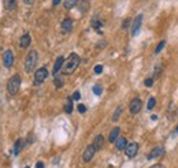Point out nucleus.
<instances>
[{
    "label": "nucleus",
    "mask_w": 178,
    "mask_h": 168,
    "mask_svg": "<svg viewBox=\"0 0 178 168\" xmlns=\"http://www.w3.org/2000/svg\"><path fill=\"white\" fill-rule=\"evenodd\" d=\"M79 60H81V59H79V56L77 55V53H71V55L65 60V63H63L62 72L65 75L73 74V72L77 70V67L79 66Z\"/></svg>",
    "instance_id": "nucleus-1"
},
{
    "label": "nucleus",
    "mask_w": 178,
    "mask_h": 168,
    "mask_svg": "<svg viewBox=\"0 0 178 168\" xmlns=\"http://www.w3.org/2000/svg\"><path fill=\"white\" fill-rule=\"evenodd\" d=\"M37 60H38V55L37 51H30L27 53L26 59H25V71L26 72H32L33 70L37 66Z\"/></svg>",
    "instance_id": "nucleus-2"
},
{
    "label": "nucleus",
    "mask_w": 178,
    "mask_h": 168,
    "mask_svg": "<svg viewBox=\"0 0 178 168\" xmlns=\"http://www.w3.org/2000/svg\"><path fill=\"white\" fill-rule=\"evenodd\" d=\"M19 88H21V77H19L18 74L12 75V77L10 78V81H8L7 83V90L10 94H12V96H15L16 93H18Z\"/></svg>",
    "instance_id": "nucleus-3"
},
{
    "label": "nucleus",
    "mask_w": 178,
    "mask_h": 168,
    "mask_svg": "<svg viewBox=\"0 0 178 168\" xmlns=\"http://www.w3.org/2000/svg\"><path fill=\"white\" fill-rule=\"evenodd\" d=\"M47 77H48V70H47L45 67H41V69H38L34 74V83L40 85V83H43L44 81L47 79Z\"/></svg>",
    "instance_id": "nucleus-4"
},
{
    "label": "nucleus",
    "mask_w": 178,
    "mask_h": 168,
    "mask_svg": "<svg viewBox=\"0 0 178 168\" xmlns=\"http://www.w3.org/2000/svg\"><path fill=\"white\" fill-rule=\"evenodd\" d=\"M137 152H138V143L137 142H130V143H127L126 145V148H125V153H126V156L127 157H134L137 154Z\"/></svg>",
    "instance_id": "nucleus-5"
},
{
    "label": "nucleus",
    "mask_w": 178,
    "mask_h": 168,
    "mask_svg": "<svg viewBox=\"0 0 178 168\" xmlns=\"http://www.w3.org/2000/svg\"><path fill=\"white\" fill-rule=\"evenodd\" d=\"M141 107H142V101L140 99H133L130 102V107H129V109H130V113L131 115H136V113H138L140 111H141Z\"/></svg>",
    "instance_id": "nucleus-6"
},
{
    "label": "nucleus",
    "mask_w": 178,
    "mask_h": 168,
    "mask_svg": "<svg viewBox=\"0 0 178 168\" xmlns=\"http://www.w3.org/2000/svg\"><path fill=\"white\" fill-rule=\"evenodd\" d=\"M95 153H96V149H95V146H93V145H89L86 149H85L84 154H82V160H84L85 163H89L90 160L93 159V156H95Z\"/></svg>",
    "instance_id": "nucleus-7"
},
{
    "label": "nucleus",
    "mask_w": 178,
    "mask_h": 168,
    "mask_svg": "<svg viewBox=\"0 0 178 168\" xmlns=\"http://www.w3.org/2000/svg\"><path fill=\"white\" fill-rule=\"evenodd\" d=\"M12 62H14L12 52H11L10 49H7L4 52V55H3V64H4L5 69H11V66H12Z\"/></svg>",
    "instance_id": "nucleus-8"
},
{
    "label": "nucleus",
    "mask_w": 178,
    "mask_h": 168,
    "mask_svg": "<svg viewBox=\"0 0 178 168\" xmlns=\"http://www.w3.org/2000/svg\"><path fill=\"white\" fill-rule=\"evenodd\" d=\"M163 153H164V148H163V146H156V148H153L152 150L149 152V154L147 156V159L148 160L158 159V157H160Z\"/></svg>",
    "instance_id": "nucleus-9"
},
{
    "label": "nucleus",
    "mask_w": 178,
    "mask_h": 168,
    "mask_svg": "<svg viewBox=\"0 0 178 168\" xmlns=\"http://www.w3.org/2000/svg\"><path fill=\"white\" fill-rule=\"evenodd\" d=\"M141 22H142V15L140 14V15H137L134 22H133V29H131V34H133V36H137V34H138V30H140V28H141Z\"/></svg>",
    "instance_id": "nucleus-10"
},
{
    "label": "nucleus",
    "mask_w": 178,
    "mask_h": 168,
    "mask_svg": "<svg viewBox=\"0 0 178 168\" xmlns=\"http://www.w3.org/2000/svg\"><path fill=\"white\" fill-rule=\"evenodd\" d=\"M75 6L78 7L81 14H85V12L89 11V3H88V0H77Z\"/></svg>",
    "instance_id": "nucleus-11"
},
{
    "label": "nucleus",
    "mask_w": 178,
    "mask_h": 168,
    "mask_svg": "<svg viewBox=\"0 0 178 168\" xmlns=\"http://www.w3.org/2000/svg\"><path fill=\"white\" fill-rule=\"evenodd\" d=\"M60 29H62L63 33H70L71 29H73V21L68 19V18H66L65 21L62 22V25H60Z\"/></svg>",
    "instance_id": "nucleus-12"
},
{
    "label": "nucleus",
    "mask_w": 178,
    "mask_h": 168,
    "mask_svg": "<svg viewBox=\"0 0 178 168\" xmlns=\"http://www.w3.org/2000/svg\"><path fill=\"white\" fill-rule=\"evenodd\" d=\"M30 42H32L30 34L29 33H25L23 36L21 37V40H19V47H21V48H27L30 45Z\"/></svg>",
    "instance_id": "nucleus-13"
},
{
    "label": "nucleus",
    "mask_w": 178,
    "mask_h": 168,
    "mask_svg": "<svg viewBox=\"0 0 178 168\" xmlns=\"http://www.w3.org/2000/svg\"><path fill=\"white\" fill-rule=\"evenodd\" d=\"M103 143H104V137L103 135H96V138H95V141H93L92 145L95 146L96 152H97V150H100V149L103 148Z\"/></svg>",
    "instance_id": "nucleus-14"
},
{
    "label": "nucleus",
    "mask_w": 178,
    "mask_h": 168,
    "mask_svg": "<svg viewBox=\"0 0 178 168\" xmlns=\"http://www.w3.org/2000/svg\"><path fill=\"white\" fill-rule=\"evenodd\" d=\"M115 145H117L118 150H122V149L126 148V145H127V141H126V138H123V137L117 138V141H115Z\"/></svg>",
    "instance_id": "nucleus-15"
},
{
    "label": "nucleus",
    "mask_w": 178,
    "mask_h": 168,
    "mask_svg": "<svg viewBox=\"0 0 178 168\" xmlns=\"http://www.w3.org/2000/svg\"><path fill=\"white\" fill-rule=\"evenodd\" d=\"M63 63H65V59H63V56H59V58L56 59V62H55V66H54V74H58V71H59V70H62Z\"/></svg>",
    "instance_id": "nucleus-16"
},
{
    "label": "nucleus",
    "mask_w": 178,
    "mask_h": 168,
    "mask_svg": "<svg viewBox=\"0 0 178 168\" xmlns=\"http://www.w3.org/2000/svg\"><path fill=\"white\" fill-rule=\"evenodd\" d=\"M119 131H120L119 127H115V129L111 130V134H110V137H108V141H110V142H115V141H117L118 135H119Z\"/></svg>",
    "instance_id": "nucleus-17"
},
{
    "label": "nucleus",
    "mask_w": 178,
    "mask_h": 168,
    "mask_svg": "<svg viewBox=\"0 0 178 168\" xmlns=\"http://www.w3.org/2000/svg\"><path fill=\"white\" fill-rule=\"evenodd\" d=\"M22 146H23V141H22V139H18V141L15 142V145H14V150H12L14 156H18L19 152H21V149H22Z\"/></svg>",
    "instance_id": "nucleus-18"
},
{
    "label": "nucleus",
    "mask_w": 178,
    "mask_h": 168,
    "mask_svg": "<svg viewBox=\"0 0 178 168\" xmlns=\"http://www.w3.org/2000/svg\"><path fill=\"white\" fill-rule=\"evenodd\" d=\"M65 112H66V113H71V112H73V99H71V97H68V99L66 100Z\"/></svg>",
    "instance_id": "nucleus-19"
},
{
    "label": "nucleus",
    "mask_w": 178,
    "mask_h": 168,
    "mask_svg": "<svg viewBox=\"0 0 178 168\" xmlns=\"http://www.w3.org/2000/svg\"><path fill=\"white\" fill-rule=\"evenodd\" d=\"M4 7L8 10V11L14 10L16 7V0H4Z\"/></svg>",
    "instance_id": "nucleus-20"
},
{
    "label": "nucleus",
    "mask_w": 178,
    "mask_h": 168,
    "mask_svg": "<svg viewBox=\"0 0 178 168\" xmlns=\"http://www.w3.org/2000/svg\"><path fill=\"white\" fill-rule=\"evenodd\" d=\"M75 4H77V0H65L63 6H65L66 10H70V8H73Z\"/></svg>",
    "instance_id": "nucleus-21"
},
{
    "label": "nucleus",
    "mask_w": 178,
    "mask_h": 168,
    "mask_svg": "<svg viewBox=\"0 0 178 168\" xmlns=\"http://www.w3.org/2000/svg\"><path fill=\"white\" fill-rule=\"evenodd\" d=\"M120 112H122V108H120V107H118L117 109H115L114 115H112V122H117V120H118V118H119V116H120Z\"/></svg>",
    "instance_id": "nucleus-22"
},
{
    "label": "nucleus",
    "mask_w": 178,
    "mask_h": 168,
    "mask_svg": "<svg viewBox=\"0 0 178 168\" xmlns=\"http://www.w3.org/2000/svg\"><path fill=\"white\" fill-rule=\"evenodd\" d=\"M155 104H156V100H155V97H151L149 100H148V104H147V108L148 109H153V107H155Z\"/></svg>",
    "instance_id": "nucleus-23"
},
{
    "label": "nucleus",
    "mask_w": 178,
    "mask_h": 168,
    "mask_svg": "<svg viewBox=\"0 0 178 168\" xmlns=\"http://www.w3.org/2000/svg\"><path fill=\"white\" fill-rule=\"evenodd\" d=\"M164 45H166V41H160V42H159V44H158V47H156V49H155V53H156V55H158V53L160 52L162 49H163V48H164Z\"/></svg>",
    "instance_id": "nucleus-24"
},
{
    "label": "nucleus",
    "mask_w": 178,
    "mask_h": 168,
    "mask_svg": "<svg viewBox=\"0 0 178 168\" xmlns=\"http://www.w3.org/2000/svg\"><path fill=\"white\" fill-rule=\"evenodd\" d=\"M54 82H55V86H56L58 89H60V88H62V86H63V83H65V82H63V79H62V78H55V81H54Z\"/></svg>",
    "instance_id": "nucleus-25"
},
{
    "label": "nucleus",
    "mask_w": 178,
    "mask_h": 168,
    "mask_svg": "<svg viewBox=\"0 0 178 168\" xmlns=\"http://www.w3.org/2000/svg\"><path fill=\"white\" fill-rule=\"evenodd\" d=\"M101 92H103V89H101V86H99V85L93 86V93H95L96 96H100V94H101Z\"/></svg>",
    "instance_id": "nucleus-26"
},
{
    "label": "nucleus",
    "mask_w": 178,
    "mask_h": 168,
    "mask_svg": "<svg viewBox=\"0 0 178 168\" xmlns=\"http://www.w3.org/2000/svg\"><path fill=\"white\" fill-rule=\"evenodd\" d=\"M144 85L148 86V88H149V86H152L153 85V79H152V78H147V79L144 81Z\"/></svg>",
    "instance_id": "nucleus-27"
},
{
    "label": "nucleus",
    "mask_w": 178,
    "mask_h": 168,
    "mask_svg": "<svg viewBox=\"0 0 178 168\" xmlns=\"http://www.w3.org/2000/svg\"><path fill=\"white\" fill-rule=\"evenodd\" d=\"M78 112L79 113H85V112H86V107H85L84 104H79L78 105Z\"/></svg>",
    "instance_id": "nucleus-28"
},
{
    "label": "nucleus",
    "mask_w": 178,
    "mask_h": 168,
    "mask_svg": "<svg viewBox=\"0 0 178 168\" xmlns=\"http://www.w3.org/2000/svg\"><path fill=\"white\" fill-rule=\"evenodd\" d=\"M95 72H96V74H101V72H103V66L97 64V66L95 67Z\"/></svg>",
    "instance_id": "nucleus-29"
},
{
    "label": "nucleus",
    "mask_w": 178,
    "mask_h": 168,
    "mask_svg": "<svg viewBox=\"0 0 178 168\" xmlns=\"http://www.w3.org/2000/svg\"><path fill=\"white\" fill-rule=\"evenodd\" d=\"M129 25H130V19H129V18H126V19L123 21V23H122V29H127Z\"/></svg>",
    "instance_id": "nucleus-30"
},
{
    "label": "nucleus",
    "mask_w": 178,
    "mask_h": 168,
    "mask_svg": "<svg viewBox=\"0 0 178 168\" xmlns=\"http://www.w3.org/2000/svg\"><path fill=\"white\" fill-rule=\"evenodd\" d=\"M92 25H93V28H95V29H99L101 25H103V23H101V22H99V21H93V23H92Z\"/></svg>",
    "instance_id": "nucleus-31"
},
{
    "label": "nucleus",
    "mask_w": 178,
    "mask_h": 168,
    "mask_svg": "<svg viewBox=\"0 0 178 168\" xmlns=\"http://www.w3.org/2000/svg\"><path fill=\"white\" fill-rule=\"evenodd\" d=\"M79 97H81V94H79V92L77 90V92H74V94H73V97H71V99H73V100H79Z\"/></svg>",
    "instance_id": "nucleus-32"
},
{
    "label": "nucleus",
    "mask_w": 178,
    "mask_h": 168,
    "mask_svg": "<svg viewBox=\"0 0 178 168\" xmlns=\"http://www.w3.org/2000/svg\"><path fill=\"white\" fill-rule=\"evenodd\" d=\"M159 74H160V66L156 67V70H155V78H159Z\"/></svg>",
    "instance_id": "nucleus-33"
},
{
    "label": "nucleus",
    "mask_w": 178,
    "mask_h": 168,
    "mask_svg": "<svg viewBox=\"0 0 178 168\" xmlns=\"http://www.w3.org/2000/svg\"><path fill=\"white\" fill-rule=\"evenodd\" d=\"M151 168H166V167H164L163 164H153Z\"/></svg>",
    "instance_id": "nucleus-34"
},
{
    "label": "nucleus",
    "mask_w": 178,
    "mask_h": 168,
    "mask_svg": "<svg viewBox=\"0 0 178 168\" xmlns=\"http://www.w3.org/2000/svg\"><path fill=\"white\" fill-rule=\"evenodd\" d=\"M36 168H44V163L43 161H38L37 164H36Z\"/></svg>",
    "instance_id": "nucleus-35"
},
{
    "label": "nucleus",
    "mask_w": 178,
    "mask_h": 168,
    "mask_svg": "<svg viewBox=\"0 0 178 168\" xmlns=\"http://www.w3.org/2000/svg\"><path fill=\"white\" fill-rule=\"evenodd\" d=\"M59 3H60V0H52V4H54V6H58Z\"/></svg>",
    "instance_id": "nucleus-36"
},
{
    "label": "nucleus",
    "mask_w": 178,
    "mask_h": 168,
    "mask_svg": "<svg viewBox=\"0 0 178 168\" xmlns=\"http://www.w3.org/2000/svg\"><path fill=\"white\" fill-rule=\"evenodd\" d=\"M175 133H178V126H177V129H175Z\"/></svg>",
    "instance_id": "nucleus-37"
},
{
    "label": "nucleus",
    "mask_w": 178,
    "mask_h": 168,
    "mask_svg": "<svg viewBox=\"0 0 178 168\" xmlns=\"http://www.w3.org/2000/svg\"><path fill=\"white\" fill-rule=\"evenodd\" d=\"M25 168H30V167H25Z\"/></svg>",
    "instance_id": "nucleus-38"
}]
</instances>
